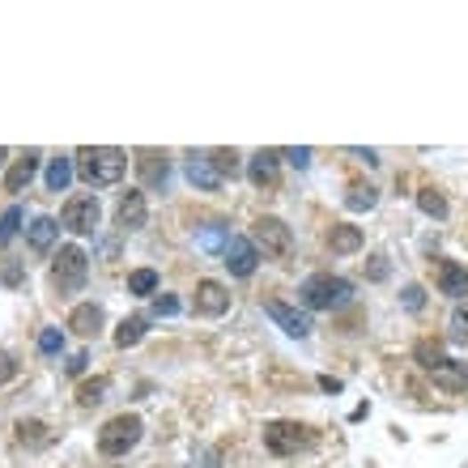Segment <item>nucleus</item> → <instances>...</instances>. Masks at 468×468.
<instances>
[{"instance_id": "nucleus-38", "label": "nucleus", "mask_w": 468, "mask_h": 468, "mask_svg": "<svg viewBox=\"0 0 468 468\" xmlns=\"http://www.w3.org/2000/svg\"><path fill=\"white\" fill-rule=\"evenodd\" d=\"M200 247H209V252H214V247H226V238H222V230H209L205 238H200Z\"/></svg>"}, {"instance_id": "nucleus-33", "label": "nucleus", "mask_w": 468, "mask_h": 468, "mask_svg": "<svg viewBox=\"0 0 468 468\" xmlns=\"http://www.w3.org/2000/svg\"><path fill=\"white\" fill-rule=\"evenodd\" d=\"M0 281H4V286H21V281H26V273H21L18 260H9V264L0 269Z\"/></svg>"}, {"instance_id": "nucleus-40", "label": "nucleus", "mask_w": 468, "mask_h": 468, "mask_svg": "<svg viewBox=\"0 0 468 468\" xmlns=\"http://www.w3.org/2000/svg\"><path fill=\"white\" fill-rule=\"evenodd\" d=\"M85 362H90V358H85V353H77V358L69 362V375H81V371H85Z\"/></svg>"}, {"instance_id": "nucleus-10", "label": "nucleus", "mask_w": 468, "mask_h": 468, "mask_svg": "<svg viewBox=\"0 0 468 468\" xmlns=\"http://www.w3.org/2000/svg\"><path fill=\"white\" fill-rule=\"evenodd\" d=\"M264 315L273 319L277 328L286 332V336H307L311 332V319H307V311H298V307H290V303H281V298H264Z\"/></svg>"}, {"instance_id": "nucleus-41", "label": "nucleus", "mask_w": 468, "mask_h": 468, "mask_svg": "<svg viewBox=\"0 0 468 468\" xmlns=\"http://www.w3.org/2000/svg\"><path fill=\"white\" fill-rule=\"evenodd\" d=\"M319 388H324V391H341V379H332V375H324V379H319Z\"/></svg>"}, {"instance_id": "nucleus-35", "label": "nucleus", "mask_w": 468, "mask_h": 468, "mask_svg": "<svg viewBox=\"0 0 468 468\" xmlns=\"http://www.w3.org/2000/svg\"><path fill=\"white\" fill-rule=\"evenodd\" d=\"M13 375H18V362H13V353L0 350V383H9Z\"/></svg>"}, {"instance_id": "nucleus-8", "label": "nucleus", "mask_w": 468, "mask_h": 468, "mask_svg": "<svg viewBox=\"0 0 468 468\" xmlns=\"http://www.w3.org/2000/svg\"><path fill=\"white\" fill-rule=\"evenodd\" d=\"M255 260H260V252H255L252 238H243V234H230V238H226V247H222V264L230 269V277H252Z\"/></svg>"}, {"instance_id": "nucleus-12", "label": "nucleus", "mask_w": 468, "mask_h": 468, "mask_svg": "<svg viewBox=\"0 0 468 468\" xmlns=\"http://www.w3.org/2000/svg\"><path fill=\"white\" fill-rule=\"evenodd\" d=\"M137 175L145 188H166L171 162H166V154H157V149H137Z\"/></svg>"}, {"instance_id": "nucleus-42", "label": "nucleus", "mask_w": 468, "mask_h": 468, "mask_svg": "<svg viewBox=\"0 0 468 468\" xmlns=\"http://www.w3.org/2000/svg\"><path fill=\"white\" fill-rule=\"evenodd\" d=\"M4 157H9V149H0V162H4Z\"/></svg>"}, {"instance_id": "nucleus-26", "label": "nucleus", "mask_w": 468, "mask_h": 468, "mask_svg": "<svg viewBox=\"0 0 468 468\" xmlns=\"http://www.w3.org/2000/svg\"><path fill=\"white\" fill-rule=\"evenodd\" d=\"M18 443H26V448H47L52 434H47L43 422H18Z\"/></svg>"}, {"instance_id": "nucleus-22", "label": "nucleus", "mask_w": 468, "mask_h": 468, "mask_svg": "<svg viewBox=\"0 0 468 468\" xmlns=\"http://www.w3.org/2000/svg\"><path fill=\"white\" fill-rule=\"evenodd\" d=\"M413 358H417V367H422L426 375H434L443 362H448V353L439 350V341H417V345H413Z\"/></svg>"}, {"instance_id": "nucleus-34", "label": "nucleus", "mask_w": 468, "mask_h": 468, "mask_svg": "<svg viewBox=\"0 0 468 468\" xmlns=\"http://www.w3.org/2000/svg\"><path fill=\"white\" fill-rule=\"evenodd\" d=\"M175 311H179L175 294H157V298H154V315H175Z\"/></svg>"}, {"instance_id": "nucleus-39", "label": "nucleus", "mask_w": 468, "mask_h": 468, "mask_svg": "<svg viewBox=\"0 0 468 468\" xmlns=\"http://www.w3.org/2000/svg\"><path fill=\"white\" fill-rule=\"evenodd\" d=\"M371 277H375V281H383V277H388V264H383V255H375V264H371Z\"/></svg>"}, {"instance_id": "nucleus-21", "label": "nucleus", "mask_w": 468, "mask_h": 468, "mask_svg": "<svg viewBox=\"0 0 468 468\" xmlns=\"http://www.w3.org/2000/svg\"><path fill=\"white\" fill-rule=\"evenodd\" d=\"M56 234H60V226L52 217H35V222H30V247H35V252H52Z\"/></svg>"}, {"instance_id": "nucleus-37", "label": "nucleus", "mask_w": 468, "mask_h": 468, "mask_svg": "<svg viewBox=\"0 0 468 468\" xmlns=\"http://www.w3.org/2000/svg\"><path fill=\"white\" fill-rule=\"evenodd\" d=\"M281 157H290L294 166H307V162H311V149H286Z\"/></svg>"}, {"instance_id": "nucleus-2", "label": "nucleus", "mask_w": 468, "mask_h": 468, "mask_svg": "<svg viewBox=\"0 0 468 468\" xmlns=\"http://www.w3.org/2000/svg\"><path fill=\"white\" fill-rule=\"evenodd\" d=\"M298 298H303L307 311H336V307H345V303L353 298V286L345 281V277L311 273L303 286H298Z\"/></svg>"}, {"instance_id": "nucleus-36", "label": "nucleus", "mask_w": 468, "mask_h": 468, "mask_svg": "<svg viewBox=\"0 0 468 468\" xmlns=\"http://www.w3.org/2000/svg\"><path fill=\"white\" fill-rule=\"evenodd\" d=\"M422 303H426V298H422V286H409V290H405V307H409V311H417Z\"/></svg>"}, {"instance_id": "nucleus-16", "label": "nucleus", "mask_w": 468, "mask_h": 468, "mask_svg": "<svg viewBox=\"0 0 468 468\" xmlns=\"http://www.w3.org/2000/svg\"><path fill=\"white\" fill-rule=\"evenodd\" d=\"M434 277H439V290L451 294V298L468 294V269L464 264H456V260H439V264H434Z\"/></svg>"}, {"instance_id": "nucleus-31", "label": "nucleus", "mask_w": 468, "mask_h": 468, "mask_svg": "<svg viewBox=\"0 0 468 468\" xmlns=\"http://www.w3.org/2000/svg\"><path fill=\"white\" fill-rule=\"evenodd\" d=\"M18 226H21V209L13 205V209H4V214H0V247H4V243H13Z\"/></svg>"}, {"instance_id": "nucleus-17", "label": "nucleus", "mask_w": 468, "mask_h": 468, "mask_svg": "<svg viewBox=\"0 0 468 468\" xmlns=\"http://www.w3.org/2000/svg\"><path fill=\"white\" fill-rule=\"evenodd\" d=\"M188 179H192L200 192H217V188L226 183V179L217 175V166L209 162V154H192V157H188Z\"/></svg>"}, {"instance_id": "nucleus-20", "label": "nucleus", "mask_w": 468, "mask_h": 468, "mask_svg": "<svg viewBox=\"0 0 468 468\" xmlns=\"http://www.w3.org/2000/svg\"><path fill=\"white\" fill-rule=\"evenodd\" d=\"M328 247L336 255H353L358 247H362V230H358V226H332Z\"/></svg>"}, {"instance_id": "nucleus-1", "label": "nucleus", "mask_w": 468, "mask_h": 468, "mask_svg": "<svg viewBox=\"0 0 468 468\" xmlns=\"http://www.w3.org/2000/svg\"><path fill=\"white\" fill-rule=\"evenodd\" d=\"M73 166H77V175L90 188H111L128 171V154L116 149V145H81L77 154H73Z\"/></svg>"}, {"instance_id": "nucleus-18", "label": "nucleus", "mask_w": 468, "mask_h": 468, "mask_svg": "<svg viewBox=\"0 0 468 468\" xmlns=\"http://www.w3.org/2000/svg\"><path fill=\"white\" fill-rule=\"evenodd\" d=\"M434 383H439L443 391H468V371L456 362V358H448V362L434 371Z\"/></svg>"}, {"instance_id": "nucleus-14", "label": "nucleus", "mask_w": 468, "mask_h": 468, "mask_svg": "<svg viewBox=\"0 0 468 468\" xmlns=\"http://www.w3.org/2000/svg\"><path fill=\"white\" fill-rule=\"evenodd\" d=\"M102 324H107V315H102V307L98 303H81V307H73V315H69V328L77 332V336H98L102 332Z\"/></svg>"}, {"instance_id": "nucleus-32", "label": "nucleus", "mask_w": 468, "mask_h": 468, "mask_svg": "<svg viewBox=\"0 0 468 468\" xmlns=\"http://www.w3.org/2000/svg\"><path fill=\"white\" fill-rule=\"evenodd\" d=\"M64 350V332L60 328H43L39 332V353H60Z\"/></svg>"}, {"instance_id": "nucleus-25", "label": "nucleus", "mask_w": 468, "mask_h": 468, "mask_svg": "<svg viewBox=\"0 0 468 468\" xmlns=\"http://www.w3.org/2000/svg\"><path fill=\"white\" fill-rule=\"evenodd\" d=\"M417 209L426 217H439V222H443V217H448V200H443V192H434V188H422V192H417Z\"/></svg>"}, {"instance_id": "nucleus-13", "label": "nucleus", "mask_w": 468, "mask_h": 468, "mask_svg": "<svg viewBox=\"0 0 468 468\" xmlns=\"http://www.w3.org/2000/svg\"><path fill=\"white\" fill-rule=\"evenodd\" d=\"M145 217H149V209H145V192H124L119 196V205H116L119 230H141Z\"/></svg>"}, {"instance_id": "nucleus-30", "label": "nucleus", "mask_w": 468, "mask_h": 468, "mask_svg": "<svg viewBox=\"0 0 468 468\" xmlns=\"http://www.w3.org/2000/svg\"><path fill=\"white\" fill-rule=\"evenodd\" d=\"M375 200H379V192H375L371 183H367V188H362V183H353L350 196H345V205H350V209H375Z\"/></svg>"}, {"instance_id": "nucleus-6", "label": "nucleus", "mask_w": 468, "mask_h": 468, "mask_svg": "<svg viewBox=\"0 0 468 468\" xmlns=\"http://www.w3.org/2000/svg\"><path fill=\"white\" fill-rule=\"evenodd\" d=\"M315 443V430L303 426V422H269L264 426V451L269 456H298V451H307Z\"/></svg>"}, {"instance_id": "nucleus-5", "label": "nucleus", "mask_w": 468, "mask_h": 468, "mask_svg": "<svg viewBox=\"0 0 468 468\" xmlns=\"http://www.w3.org/2000/svg\"><path fill=\"white\" fill-rule=\"evenodd\" d=\"M85 277H90V255H85V247L64 243L56 252V260H52V286H56L60 294H77L81 286H85Z\"/></svg>"}, {"instance_id": "nucleus-7", "label": "nucleus", "mask_w": 468, "mask_h": 468, "mask_svg": "<svg viewBox=\"0 0 468 468\" xmlns=\"http://www.w3.org/2000/svg\"><path fill=\"white\" fill-rule=\"evenodd\" d=\"M60 222H64L73 234H94L98 222H102V205H98V196H90V192L69 196L64 209H60Z\"/></svg>"}, {"instance_id": "nucleus-3", "label": "nucleus", "mask_w": 468, "mask_h": 468, "mask_svg": "<svg viewBox=\"0 0 468 468\" xmlns=\"http://www.w3.org/2000/svg\"><path fill=\"white\" fill-rule=\"evenodd\" d=\"M141 434H145V422H141L137 413H119V417H111L107 426L98 430V451L102 456H128V451L141 443Z\"/></svg>"}, {"instance_id": "nucleus-24", "label": "nucleus", "mask_w": 468, "mask_h": 468, "mask_svg": "<svg viewBox=\"0 0 468 468\" xmlns=\"http://www.w3.org/2000/svg\"><path fill=\"white\" fill-rule=\"evenodd\" d=\"M145 328H149V319H145V315H128V319L116 328V345H119V350L137 345L141 336H145Z\"/></svg>"}, {"instance_id": "nucleus-15", "label": "nucleus", "mask_w": 468, "mask_h": 468, "mask_svg": "<svg viewBox=\"0 0 468 468\" xmlns=\"http://www.w3.org/2000/svg\"><path fill=\"white\" fill-rule=\"evenodd\" d=\"M39 149H26L21 157H13V166H9V175H4V192H21L30 179H35V171H39Z\"/></svg>"}, {"instance_id": "nucleus-19", "label": "nucleus", "mask_w": 468, "mask_h": 468, "mask_svg": "<svg viewBox=\"0 0 468 468\" xmlns=\"http://www.w3.org/2000/svg\"><path fill=\"white\" fill-rule=\"evenodd\" d=\"M107 391H111V379H107V375H94V379H85L77 388V405L81 409H94V405L107 400Z\"/></svg>"}, {"instance_id": "nucleus-9", "label": "nucleus", "mask_w": 468, "mask_h": 468, "mask_svg": "<svg viewBox=\"0 0 468 468\" xmlns=\"http://www.w3.org/2000/svg\"><path fill=\"white\" fill-rule=\"evenodd\" d=\"M192 311L205 315V319H217V315H226V311H230V294H226V286H222V281H214V277L196 281Z\"/></svg>"}, {"instance_id": "nucleus-4", "label": "nucleus", "mask_w": 468, "mask_h": 468, "mask_svg": "<svg viewBox=\"0 0 468 468\" xmlns=\"http://www.w3.org/2000/svg\"><path fill=\"white\" fill-rule=\"evenodd\" d=\"M252 243H255V252H264L269 260H277V264H286V260L294 255V230L281 222V217H273V214L255 217Z\"/></svg>"}, {"instance_id": "nucleus-29", "label": "nucleus", "mask_w": 468, "mask_h": 468, "mask_svg": "<svg viewBox=\"0 0 468 468\" xmlns=\"http://www.w3.org/2000/svg\"><path fill=\"white\" fill-rule=\"evenodd\" d=\"M209 162L217 166V175H222V179L238 175V154H234V149H214V154H209Z\"/></svg>"}, {"instance_id": "nucleus-28", "label": "nucleus", "mask_w": 468, "mask_h": 468, "mask_svg": "<svg viewBox=\"0 0 468 468\" xmlns=\"http://www.w3.org/2000/svg\"><path fill=\"white\" fill-rule=\"evenodd\" d=\"M448 328H451V341H456V345H468V303H460V307L451 311Z\"/></svg>"}, {"instance_id": "nucleus-11", "label": "nucleus", "mask_w": 468, "mask_h": 468, "mask_svg": "<svg viewBox=\"0 0 468 468\" xmlns=\"http://www.w3.org/2000/svg\"><path fill=\"white\" fill-rule=\"evenodd\" d=\"M247 179H252V188H260V192H277L281 188V154L277 149H260L247 162Z\"/></svg>"}, {"instance_id": "nucleus-23", "label": "nucleus", "mask_w": 468, "mask_h": 468, "mask_svg": "<svg viewBox=\"0 0 468 468\" xmlns=\"http://www.w3.org/2000/svg\"><path fill=\"white\" fill-rule=\"evenodd\" d=\"M77 175V166H73V157H52V166H47V188L52 192H64L69 183Z\"/></svg>"}, {"instance_id": "nucleus-27", "label": "nucleus", "mask_w": 468, "mask_h": 468, "mask_svg": "<svg viewBox=\"0 0 468 468\" xmlns=\"http://www.w3.org/2000/svg\"><path fill=\"white\" fill-rule=\"evenodd\" d=\"M128 294H137V298L157 294V273L154 269H137V273H128Z\"/></svg>"}]
</instances>
